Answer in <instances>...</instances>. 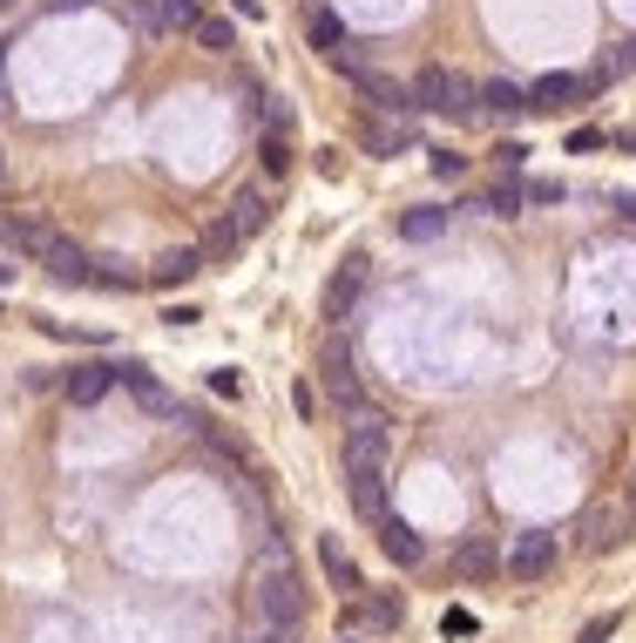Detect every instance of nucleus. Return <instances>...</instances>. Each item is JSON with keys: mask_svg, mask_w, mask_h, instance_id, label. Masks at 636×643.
I'll list each match as a JSON object with an SVG mask.
<instances>
[{"mask_svg": "<svg viewBox=\"0 0 636 643\" xmlns=\"http://www.w3.org/2000/svg\"><path fill=\"white\" fill-rule=\"evenodd\" d=\"M406 95H413V109L447 116V123H474V116H481V82H467L460 68H420Z\"/></svg>", "mask_w": 636, "mask_h": 643, "instance_id": "f257e3e1", "label": "nucleus"}, {"mask_svg": "<svg viewBox=\"0 0 636 643\" xmlns=\"http://www.w3.org/2000/svg\"><path fill=\"white\" fill-rule=\"evenodd\" d=\"M257 616L272 623V630L305 616V589H298L292 562H264V569H257Z\"/></svg>", "mask_w": 636, "mask_h": 643, "instance_id": "f03ea898", "label": "nucleus"}, {"mask_svg": "<svg viewBox=\"0 0 636 643\" xmlns=\"http://www.w3.org/2000/svg\"><path fill=\"white\" fill-rule=\"evenodd\" d=\"M393 454V420L380 407H352V426H346V467H380Z\"/></svg>", "mask_w": 636, "mask_h": 643, "instance_id": "7ed1b4c3", "label": "nucleus"}, {"mask_svg": "<svg viewBox=\"0 0 636 643\" xmlns=\"http://www.w3.org/2000/svg\"><path fill=\"white\" fill-rule=\"evenodd\" d=\"M555 562H562V542H555L549 528H521L515 542H508V556H501V569L515 582H542V576H555Z\"/></svg>", "mask_w": 636, "mask_h": 643, "instance_id": "20e7f679", "label": "nucleus"}, {"mask_svg": "<svg viewBox=\"0 0 636 643\" xmlns=\"http://www.w3.org/2000/svg\"><path fill=\"white\" fill-rule=\"evenodd\" d=\"M629 528H636V508H629V502H596L590 515H582V549H590V556H610L616 542H629Z\"/></svg>", "mask_w": 636, "mask_h": 643, "instance_id": "39448f33", "label": "nucleus"}, {"mask_svg": "<svg viewBox=\"0 0 636 643\" xmlns=\"http://www.w3.org/2000/svg\"><path fill=\"white\" fill-rule=\"evenodd\" d=\"M55 238H62V231L47 224L41 210H0V244H8L14 257H34V264H41V251L55 244Z\"/></svg>", "mask_w": 636, "mask_h": 643, "instance_id": "423d86ee", "label": "nucleus"}, {"mask_svg": "<svg viewBox=\"0 0 636 643\" xmlns=\"http://www.w3.org/2000/svg\"><path fill=\"white\" fill-rule=\"evenodd\" d=\"M603 82L596 75H542L536 88H528V109H542V116H555V109H575L582 95H596Z\"/></svg>", "mask_w": 636, "mask_h": 643, "instance_id": "0eeeda50", "label": "nucleus"}, {"mask_svg": "<svg viewBox=\"0 0 636 643\" xmlns=\"http://www.w3.org/2000/svg\"><path fill=\"white\" fill-rule=\"evenodd\" d=\"M454 576L460 582H495L501 576V542L495 535H467V542L454 549Z\"/></svg>", "mask_w": 636, "mask_h": 643, "instance_id": "6e6552de", "label": "nucleus"}, {"mask_svg": "<svg viewBox=\"0 0 636 643\" xmlns=\"http://www.w3.org/2000/svg\"><path fill=\"white\" fill-rule=\"evenodd\" d=\"M318 380H326V393L352 413V407H365V393H359V372H352V352L346 346H326V359H318Z\"/></svg>", "mask_w": 636, "mask_h": 643, "instance_id": "1a4fd4ad", "label": "nucleus"}, {"mask_svg": "<svg viewBox=\"0 0 636 643\" xmlns=\"http://www.w3.org/2000/svg\"><path fill=\"white\" fill-rule=\"evenodd\" d=\"M109 387H116V366H109V359H88V366H68V380H62L68 407H95V400H109Z\"/></svg>", "mask_w": 636, "mask_h": 643, "instance_id": "9d476101", "label": "nucleus"}, {"mask_svg": "<svg viewBox=\"0 0 636 643\" xmlns=\"http://www.w3.org/2000/svg\"><path fill=\"white\" fill-rule=\"evenodd\" d=\"M197 272H203V251H197V244H177V251H163V257L142 272V285H190Z\"/></svg>", "mask_w": 636, "mask_h": 643, "instance_id": "9b49d317", "label": "nucleus"}, {"mask_svg": "<svg viewBox=\"0 0 636 643\" xmlns=\"http://www.w3.org/2000/svg\"><path fill=\"white\" fill-rule=\"evenodd\" d=\"M380 549H386V562H400V569H420V562H427V542H420V535H413L400 515L380 521Z\"/></svg>", "mask_w": 636, "mask_h": 643, "instance_id": "f8f14e48", "label": "nucleus"}, {"mask_svg": "<svg viewBox=\"0 0 636 643\" xmlns=\"http://www.w3.org/2000/svg\"><path fill=\"white\" fill-rule=\"evenodd\" d=\"M41 264H47V272H55L62 285H88V272H95V257H88L82 244H68V238L47 244V251H41Z\"/></svg>", "mask_w": 636, "mask_h": 643, "instance_id": "ddd939ff", "label": "nucleus"}, {"mask_svg": "<svg viewBox=\"0 0 636 643\" xmlns=\"http://www.w3.org/2000/svg\"><path fill=\"white\" fill-rule=\"evenodd\" d=\"M359 285H365V257H346V272L326 285V318L339 326V318H352V305H359Z\"/></svg>", "mask_w": 636, "mask_h": 643, "instance_id": "4468645a", "label": "nucleus"}, {"mask_svg": "<svg viewBox=\"0 0 636 643\" xmlns=\"http://www.w3.org/2000/svg\"><path fill=\"white\" fill-rule=\"evenodd\" d=\"M352 474V508L365 521H386V474L380 467H346Z\"/></svg>", "mask_w": 636, "mask_h": 643, "instance_id": "2eb2a0df", "label": "nucleus"}, {"mask_svg": "<svg viewBox=\"0 0 636 643\" xmlns=\"http://www.w3.org/2000/svg\"><path fill=\"white\" fill-rule=\"evenodd\" d=\"M352 82H359V95H365V102H373V109H386V116H406V109H413V95H406L400 82H386V75H373V68H359Z\"/></svg>", "mask_w": 636, "mask_h": 643, "instance_id": "dca6fc26", "label": "nucleus"}, {"mask_svg": "<svg viewBox=\"0 0 636 643\" xmlns=\"http://www.w3.org/2000/svg\"><path fill=\"white\" fill-rule=\"evenodd\" d=\"M116 380H123V387L142 400V413H177V400H170L163 387L149 380V366H136V359H129V366H116Z\"/></svg>", "mask_w": 636, "mask_h": 643, "instance_id": "f3484780", "label": "nucleus"}, {"mask_svg": "<svg viewBox=\"0 0 636 643\" xmlns=\"http://www.w3.org/2000/svg\"><path fill=\"white\" fill-rule=\"evenodd\" d=\"M481 116H528V88H515L508 75L481 82Z\"/></svg>", "mask_w": 636, "mask_h": 643, "instance_id": "a211bd4d", "label": "nucleus"}, {"mask_svg": "<svg viewBox=\"0 0 636 643\" xmlns=\"http://www.w3.org/2000/svg\"><path fill=\"white\" fill-rule=\"evenodd\" d=\"M264 218H272L264 190H237V203H231V218H224V224H231L237 238H257V231H264Z\"/></svg>", "mask_w": 636, "mask_h": 643, "instance_id": "6ab92c4d", "label": "nucleus"}, {"mask_svg": "<svg viewBox=\"0 0 636 643\" xmlns=\"http://www.w3.org/2000/svg\"><path fill=\"white\" fill-rule=\"evenodd\" d=\"M190 41L203 48V55H231V48H237V34H231L224 14H197V21H190Z\"/></svg>", "mask_w": 636, "mask_h": 643, "instance_id": "aec40b11", "label": "nucleus"}, {"mask_svg": "<svg viewBox=\"0 0 636 643\" xmlns=\"http://www.w3.org/2000/svg\"><path fill=\"white\" fill-rule=\"evenodd\" d=\"M447 231V210H406V218H400V238L406 244H434Z\"/></svg>", "mask_w": 636, "mask_h": 643, "instance_id": "412c9836", "label": "nucleus"}, {"mask_svg": "<svg viewBox=\"0 0 636 643\" xmlns=\"http://www.w3.org/2000/svg\"><path fill=\"white\" fill-rule=\"evenodd\" d=\"M311 48H318V55H326V62H332L339 48H346V21H339L332 8H318V14H311Z\"/></svg>", "mask_w": 636, "mask_h": 643, "instance_id": "4be33fe9", "label": "nucleus"}, {"mask_svg": "<svg viewBox=\"0 0 636 643\" xmlns=\"http://www.w3.org/2000/svg\"><path fill=\"white\" fill-rule=\"evenodd\" d=\"M116 14H123L136 34H149V41H156V34H170V28H163V8H156V0H116Z\"/></svg>", "mask_w": 636, "mask_h": 643, "instance_id": "5701e85b", "label": "nucleus"}, {"mask_svg": "<svg viewBox=\"0 0 636 643\" xmlns=\"http://www.w3.org/2000/svg\"><path fill=\"white\" fill-rule=\"evenodd\" d=\"M521 203H528V197H521V177H501L481 210H495V218H521Z\"/></svg>", "mask_w": 636, "mask_h": 643, "instance_id": "b1692460", "label": "nucleus"}, {"mask_svg": "<svg viewBox=\"0 0 636 643\" xmlns=\"http://www.w3.org/2000/svg\"><path fill=\"white\" fill-rule=\"evenodd\" d=\"M237 244H244V238H237V231H231V224H210V238H203V244H197V251H203V264H224V257H231V251H237Z\"/></svg>", "mask_w": 636, "mask_h": 643, "instance_id": "393cba45", "label": "nucleus"}, {"mask_svg": "<svg viewBox=\"0 0 636 643\" xmlns=\"http://www.w3.org/2000/svg\"><path fill=\"white\" fill-rule=\"evenodd\" d=\"M88 285H109V292H129V285H142V272H123L116 257H102V272H88Z\"/></svg>", "mask_w": 636, "mask_h": 643, "instance_id": "a878e982", "label": "nucleus"}, {"mask_svg": "<svg viewBox=\"0 0 636 643\" xmlns=\"http://www.w3.org/2000/svg\"><path fill=\"white\" fill-rule=\"evenodd\" d=\"M326 576H332L339 589H352V597H359V569H352L346 556H339V542H326Z\"/></svg>", "mask_w": 636, "mask_h": 643, "instance_id": "bb28decb", "label": "nucleus"}, {"mask_svg": "<svg viewBox=\"0 0 636 643\" xmlns=\"http://www.w3.org/2000/svg\"><path fill=\"white\" fill-rule=\"evenodd\" d=\"M156 8H163V28H170V34H177V28H190V21L203 14L197 0H156Z\"/></svg>", "mask_w": 636, "mask_h": 643, "instance_id": "cd10ccee", "label": "nucleus"}, {"mask_svg": "<svg viewBox=\"0 0 636 643\" xmlns=\"http://www.w3.org/2000/svg\"><path fill=\"white\" fill-rule=\"evenodd\" d=\"M257 156H264V170H272V177H278V170H292V149H285V136H278V129L264 136V149H257Z\"/></svg>", "mask_w": 636, "mask_h": 643, "instance_id": "c85d7f7f", "label": "nucleus"}, {"mask_svg": "<svg viewBox=\"0 0 636 643\" xmlns=\"http://www.w3.org/2000/svg\"><path fill=\"white\" fill-rule=\"evenodd\" d=\"M365 149H373V156H393V149H406V129H365Z\"/></svg>", "mask_w": 636, "mask_h": 643, "instance_id": "c756f323", "label": "nucleus"}, {"mask_svg": "<svg viewBox=\"0 0 636 643\" xmlns=\"http://www.w3.org/2000/svg\"><path fill=\"white\" fill-rule=\"evenodd\" d=\"M427 170H434V177H447V183H454V177H460V170H467V156H454V149H434V156H427Z\"/></svg>", "mask_w": 636, "mask_h": 643, "instance_id": "7c9ffc66", "label": "nucleus"}, {"mask_svg": "<svg viewBox=\"0 0 636 643\" xmlns=\"http://www.w3.org/2000/svg\"><path fill=\"white\" fill-rule=\"evenodd\" d=\"M365 616H373V623H400L406 610H400V597H373V603H365Z\"/></svg>", "mask_w": 636, "mask_h": 643, "instance_id": "2f4dec72", "label": "nucleus"}, {"mask_svg": "<svg viewBox=\"0 0 636 643\" xmlns=\"http://www.w3.org/2000/svg\"><path fill=\"white\" fill-rule=\"evenodd\" d=\"M616 623H623V616H616V610H610V616H596V623H590V630H582V636H575V643H610V630H616Z\"/></svg>", "mask_w": 636, "mask_h": 643, "instance_id": "473e14b6", "label": "nucleus"}, {"mask_svg": "<svg viewBox=\"0 0 636 643\" xmlns=\"http://www.w3.org/2000/svg\"><path fill=\"white\" fill-rule=\"evenodd\" d=\"M528 203H562V183H521Z\"/></svg>", "mask_w": 636, "mask_h": 643, "instance_id": "72a5a7b5", "label": "nucleus"}, {"mask_svg": "<svg viewBox=\"0 0 636 643\" xmlns=\"http://www.w3.org/2000/svg\"><path fill=\"white\" fill-rule=\"evenodd\" d=\"M521 156H528V149H521V143H501V149H495V164H501V170H508V177H515V170H521Z\"/></svg>", "mask_w": 636, "mask_h": 643, "instance_id": "f704fd0d", "label": "nucleus"}, {"mask_svg": "<svg viewBox=\"0 0 636 643\" xmlns=\"http://www.w3.org/2000/svg\"><path fill=\"white\" fill-rule=\"evenodd\" d=\"M47 8H55V14H68V8H95V0H47Z\"/></svg>", "mask_w": 636, "mask_h": 643, "instance_id": "c9c22d12", "label": "nucleus"}, {"mask_svg": "<svg viewBox=\"0 0 636 643\" xmlns=\"http://www.w3.org/2000/svg\"><path fill=\"white\" fill-rule=\"evenodd\" d=\"M0 197H8V156H0Z\"/></svg>", "mask_w": 636, "mask_h": 643, "instance_id": "e433bc0d", "label": "nucleus"}, {"mask_svg": "<svg viewBox=\"0 0 636 643\" xmlns=\"http://www.w3.org/2000/svg\"><path fill=\"white\" fill-rule=\"evenodd\" d=\"M251 643H278V636H272V630H264V636H251Z\"/></svg>", "mask_w": 636, "mask_h": 643, "instance_id": "4c0bfd02", "label": "nucleus"}, {"mask_svg": "<svg viewBox=\"0 0 636 643\" xmlns=\"http://www.w3.org/2000/svg\"><path fill=\"white\" fill-rule=\"evenodd\" d=\"M629 508H636V474H629Z\"/></svg>", "mask_w": 636, "mask_h": 643, "instance_id": "58836bf2", "label": "nucleus"}, {"mask_svg": "<svg viewBox=\"0 0 636 643\" xmlns=\"http://www.w3.org/2000/svg\"><path fill=\"white\" fill-rule=\"evenodd\" d=\"M0 8H14V0H0Z\"/></svg>", "mask_w": 636, "mask_h": 643, "instance_id": "ea45409f", "label": "nucleus"}, {"mask_svg": "<svg viewBox=\"0 0 636 643\" xmlns=\"http://www.w3.org/2000/svg\"><path fill=\"white\" fill-rule=\"evenodd\" d=\"M0 109H8V102H0Z\"/></svg>", "mask_w": 636, "mask_h": 643, "instance_id": "a19ab883", "label": "nucleus"}]
</instances>
